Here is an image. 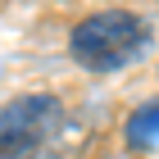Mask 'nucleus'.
Instances as JSON below:
<instances>
[{
    "label": "nucleus",
    "mask_w": 159,
    "mask_h": 159,
    "mask_svg": "<svg viewBox=\"0 0 159 159\" xmlns=\"http://www.w3.org/2000/svg\"><path fill=\"white\" fill-rule=\"evenodd\" d=\"M127 141L132 146H155L159 141V100H150L146 109H136L127 118Z\"/></svg>",
    "instance_id": "obj_3"
},
{
    "label": "nucleus",
    "mask_w": 159,
    "mask_h": 159,
    "mask_svg": "<svg viewBox=\"0 0 159 159\" xmlns=\"http://www.w3.org/2000/svg\"><path fill=\"white\" fill-rule=\"evenodd\" d=\"M150 46L146 23L127 9H100L91 18L73 27L68 37V55H73L82 68L91 73H114V68H127L132 59H141V50Z\"/></svg>",
    "instance_id": "obj_1"
},
{
    "label": "nucleus",
    "mask_w": 159,
    "mask_h": 159,
    "mask_svg": "<svg viewBox=\"0 0 159 159\" xmlns=\"http://www.w3.org/2000/svg\"><path fill=\"white\" fill-rule=\"evenodd\" d=\"M64 105L59 96H18L0 109V159H27L46 146V136L59 127Z\"/></svg>",
    "instance_id": "obj_2"
}]
</instances>
